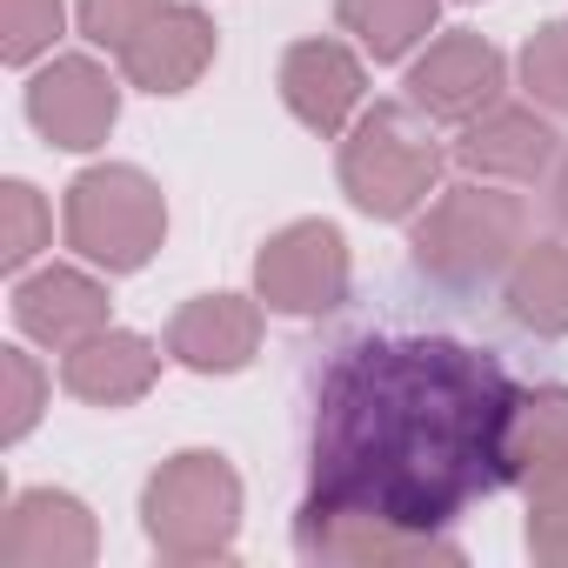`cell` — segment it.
<instances>
[{"label":"cell","mask_w":568,"mask_h":568,"mask_svg":"<svg viewBox=\"0 0 568 568\" xmlns=\"http://www.w3.org/2000/svg\"><path fill=\"white\" fill-rule=\"evenodd\" d=\"M154 375H161V348L134 328H101L61 355V388L88 408H128L154 388Z\"/></svg>","instance_id":"2e32d148"},{"label":"cell","mask_w":568,"mask_h":568,"mask_svg":"<svg viewBox=\"0 0 568 568\" xmlns=\"http://www.w3.org/2000/svg\"><path fill=\"white\" fill-rule=\"evenodd\" d=\"M555 154H561V134L548 128V114L501 108V101L488 114H475L455 141V161L468 174H495V181H548Z\"/></svg>","instance_id":"5bb4252c"},{"label":"cell","mask_w":568,"mask_h":568,"mask_svg":"<svg viewBox=\"0 0 568 568\" xmlns=\"http://www.w3.org/2000/svg\"><path fill=\"white\" fill-rule=\"evenodd\" d=\"M174 0H81V34L94 41V48H128L154 14H168Z\"/></svg>","instance_id":"d4e9b609"},{"label":"cell","mask_w":568,"mask_h":568,"mask_svg":"<svg viewBox=\"0 0 568 568\" xmlns=\"http://www.w3.org/2000/svg\"><path fill=\"white\" fill-rule=\"evenodd\" d=\"M348 241L335 221H288L254 254V295L274 315H335L348 302Z\"/></svg>","instance_id":"8992f818"},{"label":"cell","mask_w":568,"mask_h":568,"mask_svg":"<svg viewBox=\"0 0 568 568\" xmlns=\"http://www.w3.org/2000/svg\"><path fill=\"white\" fill-rule=\"evenodd\" d=\"M362 88H368L362 61L342 41H295L288 54H281V101H288V114L308 134H322V141H335L355 121Z\"/></svg>","instance_id":"8fae6325"},{"label":"cell","mask_w":568,"mask_h":568,"mask_svg":"<svg viewBox=\"0 0 568 568\" xmlns=\"http://www.w3.org/2000/svg\"><path fill=\"white\" fill-rule=\"evenodd\" d=\"M342 194L375 221H408L442 194V141L415 101H375L342 141Z\"/></svg>","instance_id":"3957f363"},{"label":"cell","mask_w":568,"mask_h":568,"mask_svg":"<svg viewBox=\"0 0 568 568\" xmlns=\"http://www.w3.org/2000/svg\"><path fill=\"white\" fill-rule=\"evenodd\" d=\"M48 201L28 187V181H8L0 187V267L8 274H21L41 247H48Z\"/></svg>","instance_id":"ffe728a7"},{"label":"cell","mask_w":568,"mask_h":568,"mask_svg":"<svg viewBox=\"0 0 568 568\" xmlns=\"http://www.w3.org/2000/svg\"><path fill=\"white\" fill-rule=\"evenodd\" d=\"M295 548L308 561H335V568H428V561H462V548L448 535H422V528H402L388 515H368V508H348V501H328V495H308V508L295 521Z\"/></svg>","instance_id":"52a82bcc"},{"label":"cell","mask_w":568,"mask_h":568,"mask_svg":"<svg viewBox=\"0 0 568 568\" xmlns=\"http://www.w3.org/2000/svg\"><path fill=\"white\" fill-rule=\"evenodd\" d=\"M501 81H508V61H501L495 41H481V34H442V41H428V54L408 68L402 88H408V101H415L428 121L468 128L475 114L495 108Z\"/></svg>","instance_id":"9c48e42d"},{"label":"cell","mask_w":568,"mask_h":568,"mask_svg":"<svg viewBox=\"0 0 568 568\" xmlns=\"http://www.w3.org/2000/svg\"><path fill=\"white\" fill-rule=\"evenodd\" d=\"M101 548L94 515L68 488H21L0 521V568H88Z\"/></svg>","instance_id":"30bf717a"},{"label":"cell","mask_w":568,"mask_h":568,"mask_svg":"<svg viewBox=\"0 0 568 568\" xmlns=\"http://www.w3.org/2000/svg\"><path fill=\"white\" fill-rule=\"evenodd\" d=\"M141 528L161 561H227L241 535V475L214 448H181L141 488Z\"/></svg>","instance_id":"277c9868"},{"label":"cell","mask_w":568,"mask_h":568,"mask_svg":"<svg viewBox=\"0 0 568 568\" xmlns=\"http://www.w3.org/2000/svg\"><path fill=\"white\" fill-rule=\"evenodd\" d=\"M14 322H21V335L48 342L61 355L81 348L88 335L114 328L108 322V288L94 274H81V267H41V274L14 281Z\"/></svg>","instance_id":"4fadbf2b"},{"label":"cell","mask_w":568,"mask_h":568,"mask_svg":"<svg viewBox=\"0 0 568 568\" xmlns=\"http://www.w3.org/2000/svg\"><path fill=\"white\" fill-rule=\"evenodd\" d=\"M0 442H21L34 422H41V402H48V375H41V362L28 355V348H0Z\"/></svg>","instance_id":"cb8c5ba5"},{"label":"cell","mask_w":568,"mask_h":568,"mask_svg":"<svg viewBox=\"0 0 568 568\" xmlns=\"http://www.w3.org/2000/svg\"><path fill=\"white\" fill-rule=\"evenodd\" d=\"M168 241V201L161 187L128 168V161H108V168H88L74 174L68 187V247L108 274H134L161 254Z\"/></svg>","instance_id":"5b68a950"},{"label":"cell","mask_w":568,"mask_h":568,"mask_svg":"<svg viewBox=\"0 0 568 568\" xmlns=\"http://www.w3.org/2000/svg\"><path fill=\"white\" fill-rule=\"evenodd\" d=\"M508 315L535 335H568V247L528 241L508 267Z\"/></svg>","instance_id":"e0dca14e"},{"label":"cell","mask_w":568,"mask_h":568,"mask_svg":"<svg viewBox=\"0 0 568 568\" xmlns=\"http://www.w3.org/2000/svg\"><path fill=\"white\" fill-rule=\"evenodd\" d=\"M408 247H415V267L448 281V288H488V281L508 274L515 254L528 247V201L501 194V187H481V181L442 187L415 214Z\"/></svg>","instance_id":"7a4b0ae2"},{"label":"cell","mask_w":568,"mask_h":568,"mask_svg":"<svg viewBox=\"0 0 568 568\" xmlns=\"http://www.w3.org/2000/svg\"><path fill=\"white\" fill-rule=\"evenodd\" d=\"M261 348V302L247 295H194L168 322V355L194 375H234Z\"/></svg>","instance_id":"9a60e30c"},{"label":"cell","mask_w":568,"mask_h":568,"mask_svg":"<svg viewBox=\"0 0 568 568\" xmlns=\"http://www.w3.org/2000/svg\"><path fill=\"white\" fill-rule=\"evenodd\" d=\"M214 61V21L187 0H174L168 14H154L128 48H121V74L141 94H187Z\"/></svg>","instance_id":"7c38bea8"},{"label":"cell","mask_w":568,"mask_h":568,"mask_svg":"<svg viewBox=\"0 0 568 568\" xmlns=\"http://www.w3.org/2000/svg\"><path fill=\"white\" fill-rule=\"evenodd\" d=\"M528 555L568 568V462L528 481Z\"/></svg>","instance_id":"7402d4cb"},{"label":"cell","mask_w":568,"mask_h":568,"mask_svg":"<svg viewBox=\"0 0 568 568\" xmlns=\"http://www.w3.org/2000/svg\"><path fill=\"white\" fill-rule=\"evenodd\" d=\"M548 214H555V227L568 234V141H561V154H555V168H548Z\"/></svg>","instance_id":"484cf974"},{"label":"cell","mask_w":568,"mask_h":568,"mask_svg":"<svg viewBox=\"0 0 568 568\" xmlns=\"http://www.w3.org/2000/svg\"><path fill=\"white\" fill-rule=\"evenodd\" d=\"M335 14L375 61H402L435 34L442 0H335Z\"/></svg>","instance_id":"d6986e66"},{"label":"cell","mask_w":568,"mask_h":568,"mask_svg":"<svg viewBox=\"0 0 568 568\" xmlns=\"http://www.w3.org/2000/svg\"><path fill=\"white\" fill-rule=\"evenodd\" d=\"M28 121H34L54 148L88 154V148H101V141L114 134V121H121V81H114L101 61H88V54H61V61H48V68L28 81Z\"/></svg>","instance_id":"ba28073f"},{"label":"cell","mask_w":568,"mask_h":568,"mask_svg":"<svg viewBox=\"0 0 568 568\" xmlns=\"http://www.w3.org/2000/svg\"><path fill=\"white\" fill-rule=\"evenodd\" d=\"M508 368L448 335L355 342L322 375L315 495L442 535L481 495L508 488Z\"/></svg>","instance_id":"6da1fadb"},{"label":"cell","mask_w":568,"mask_h":568,"mask_svg":"<svg viewBox=\"0 0 568 568\" xmlns=\"http://www.w3.org/2000/svg\"><path fill=\"white\" fill-rule=\"evenodd\" d=\"M521 88L541 114H568V21H548L521 48Z\"/></svg>","instance_id":"44dd1931"},{"label":"cell","mask_w":568,"mask_h":568,"mask_svg":"<svg viewBox=\"0 0 568 568\" xmlns=\"http://www.w3.org/2000/svg\"><path fill=\"white\" fill-rule=\"evenodd\" d=\"M568 462V388H528L508 415V481H535Z\"/></svg>","instance_id":"ac0fdd59"},{"label":"cell","mask_w":568,"mask_h":568,"mask_svg":"<svg viewBox=\"0 0 568 568\" xmlns=\"http://www.w3.org/2000/svg\"><path fill=\"white\" fill-rule=\"evenodd\" d=\"M61 21H68L61 0H0V61L28 68L34 54L61 41Z\"/></svg>","instance_id":"603a6c76"}]
</instances>
